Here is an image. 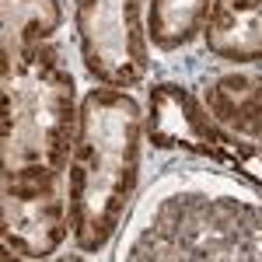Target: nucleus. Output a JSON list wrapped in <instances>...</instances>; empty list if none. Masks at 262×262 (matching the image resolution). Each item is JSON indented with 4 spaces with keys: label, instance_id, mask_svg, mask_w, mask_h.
I'll list each match as a JSON object with an SVG mask.
<instances>
[{
    "label": "nucleus",
    "instance_id": "obj_1",
    "mask_svg": "<svg viewBox=\"0 0 262 262\" xmlns=\"http://www.w3.org/2000/svg\"><path fill=\"white\" fill-rule=\"evenodd\" d=\"M143 112L122 88H95L81 98L70 150L67 210L81 252H101L119 231L140 175Z\"/></svg>",
    "mask_w": 262,
    "mask_h": 262
},
{
    "label": "nucleus",
    "instance_id": "obj_2",
    "mask_svg": "<svg viewBox=\"0 0 262 262\" xmlns=\"http://www.w3.org/2000/svg\"><path fill=\"white\" fill-rule=\"evenodd\" d=\"M74 74L60 49L32 46L4 67V171L11 168H49L63 171L77 137Z\"/></svg>",
    "mask_w": 262,
    "mask_h": 262
},
{
    "label": "nucleus",
    "instance_id": "obj_3",
    "mask_svg": "<svg viewBox=\"0 0 262 262\" xmlns=\"http://www.w3.org/2000/svg\"><path fill=\"white\" fill-rule=\"evenodd\" d=\"M129 259H262V213L234 200L185 192L158 210Z\"/></svg>",
    "mask_w": 262,
    "mask_h": 262
},
{
    "label": "nucleus",
    "instance_id": "obj_4",
    "mask_svg": "<svg viewBox=\"0 0 262 262\" xmlns=\"http://www.w3.org/2000/svg\"><path fill=\"white\" fill-rule=\"evenodd\" d=\"M143 0H77V42L84 70L105 88H133L147 77Z\"/></svg>",
    "mask_w": 262,
    "mask_h": 262
},
{
    "label": "nucleus",
    "instance_id": "obj_5",
    "mask_svg": "<svg viewBox=\"0 0 262 262\" xmlns=\"http://www.w3.org/2000/svg\"><path fill=\"white\" fill-rule=\"evenodd\" d=\"M70 227V210L60 192V171L49 168H11L4 171L0 192V238L4 255L49 259L60 252Z\"/></svg>",
    "mask_w": 262,
    "mask_h": 262
},
{
    "label": "nucleus",
    "instance_id": "obj_6",
    "mask_svg": "<svg viewBox=\"0 0 262 262\" xmlns=\"http://www.w3.org/2000/svg\"><path fill=\"white\" fill-rule=\"evenodd\" d=\"M143 129H147V140L158 150H185L196 158H213V150L231 137L210 116V108L189 88H182L175 81L150 88Z\"/></svg>",
    "mask_w": 262,
    "mask_h": 262
},
{
    "label": "nucleus",
    "instance_id": "obj_7",
    "mask_svg": "<svg viewBox=\"0 0 262 262\" xmlns=\"http://www.w3.org/2000/svg\"><path fill=\"white\" fill-rule=\"evenodd\" d=\"M206 49L227 63L262 60V0H213Z\"/></svg>",
    "mask_w": 262,
    "mask_h": 262
},
{
    "label": "nucleus",
    "instance_id": "obj_8",
    "mask_svg": "<svg viewBox=\"0 0 262 262\" xmlns=\"http://www.w3.org/2000/svg\"><path fill=\"white\" fill-rule=\"evenodd\" d=\"M203 105L224 129L262 140V77H245V74L217 77L213 84H206Z\"/></svg>",
    "mask_w": 262,
    "mask_h": 262
},
{
    "label": "nucleus",
    "instance_id": "obj_9",
    "mask_svg": "<svg viewBox=\"0 0 262 262\" xmlns=\"http://www.w3.org/2000/svg\"><path fill=\"white\" fill-rule=\"evenodd\" d=\"M4 35H0V67L14 63L32 46L46 42L63 21L56 0H0Z\"/></svg>",
    "mask_w": 262,
    "mask_h": 262
},
{
    "label": "nucleus",
    "instance_id": "obj_10",
    "mask_svg": "<svg viewBox=\"0 0 262 262\" xmlns=\"http://www.w3.org/2000/svg\"><path fill=\"white\" fill-rule=\"evenodd\" d=\"M213 0H150L147 32L158 49H179L206 28Z\"/></svg>",
    "mask_w": 262,
    "mask_h": 262
},
{
    "label": "nucleus",
    "instance_id": "obj_11",
    "mask_svg": "<svg viewBox=\"0 0 262 262\" xmlns=\"http://www.w3.org/2000/svg\"><path fill=\"white\" fill-rule=\"evenodd\" d=\"M210 161L231 168L234 175H242L245 182H252L255 189L262 192V147L259 143H248V140H234V133L213 150Z\"/></svg>",
    "mask_w": 262,
    "mask_h": 262
}]
</instances>
